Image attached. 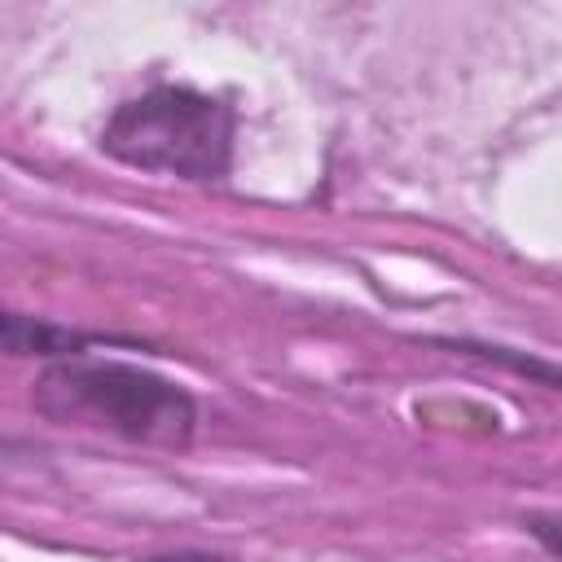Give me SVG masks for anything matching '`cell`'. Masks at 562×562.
Segmentation results:
<instances>
[{
  "instance_id": "4",
  "label": "cell",
  "mask_w": 562,
  "mask_h": 562,
  "mask_svg": "<svg viewBox=\"0 0 562 562\" xmlns=\"http://www.w3.org/2000/svg\"><path fill=\"white\" fill-rule=\"evenodd\" d=\"M149 562H228V558H211V553H167V558H149Z\"/></svg>"
},
{
  "instance_id": "3",
  "label": "cell",
  "mask_w": 562,
  "mask_h": 562,
  "mask_svg": "<svg viewBox=\"0 0 562 562\" xmlns=\"http://www.w3.org/2000/svg\"><path fill=\"white\" fill-rule=\"evenodd\" d=\"M536 536H540L553 553H562V522H536Z\"/></svg>"
},
{
  "instance_id": "1",
  "label": "cell",
  "mask_w": 562,
  "mask_h": 562,
  "mask_svg": "<svg viewBox=\"0 0 562 562\" xmlns=\"http://www.w3.org/2000/svg\"><path fill=\"white\" fill-rule=\"evenodd\" d=\"M105 149L145 171H176L193 180H211L228 171L233 158V114L228 105L189 92V88H154L105 123Z\"/></svg>"
},
{
  "instance_id": "2",
  "label": "cell",
  "mask_w": 562,
  "mask_h": 562,
  "mask_svg": "<svg viewBox=\"0 0 562 562\" xmlns=\"http://www.w3.org/2000/svg\"><path fill=\"white\" fill-rule=\"evenodd\" d=\"M44 408L66 417H92L110 430H123L132 439L149 443H180L189 435L193 408L189 400L136 369L119 364H66L44 378Z\"/></svg>"
}]
</instances>
